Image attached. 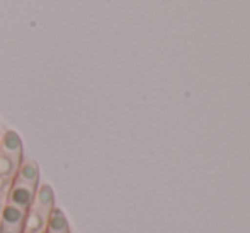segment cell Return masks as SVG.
<instances>
[{"label": "cell", "instance_id": "obj_8", "mask_svg": "<svg viewBox=\"0 0 250 233\" xmlns=\"http://www.w3.org/2000/svg\"><path fill=\"white\" fill-rule=\"evenodd\" d=\"M44 233H70V227H68V221H66L65 214L56 206L53 208L50 216H48Z\"/></svg>", "mask_w": 250, "mask_h": 233}, {"label": "cell", "instance_id": "obj_1", "mask_svg": "<svg viewBox=\"0 0 250 233\" xmlns=\"http://www.w3.org/2000/svg\"><path fill=\"white\" fill-rule=\"evenodd\" d=\"M34 194H36V189H31V187L12 181V186L7 192V204H12L22 211H29V208L34 203Z\"/></svg>", "mask_w": 250, "mask_h": 233}, {"label": "cell", "instance_id": "obj_3", "mask_svg": "<svg viewBox=\"0 0 250 233\" xmlns=\"http://www.w3.org/2000/svg\"><path fill=\"white\" fill-rule=\"evenodd\" d=\"M26 213L19 208L12 206V204H5L0 214V228H10V230H19L22 232L24 220H26Z\"/></svg>", "mask_w": 250, "mask_h": 233}, {"label": "cell", "instance_id": "obj_9", "mask_svg": "<svg viewBox=\"0 0 250 233\" xmlns=\"http://www.w3.org/2000/svg\"><path fill=\"white\" fill-rule=\"evenodd\" d=\"M10 186H12V181H10V179H3V177H0V194H3V196H7V192H9Z\"/></svg>", "mask_w": 250, "mask_h": 233}, {"label": "cell", "instance_id": "obj_6", "mask_svg": "<svg viewBox=\"0 0 250 233\" xmlns=\"http://www.w3.org/2000/svg\"><path fill=\"white\" fill-rule=\"evenodd\" d=\"M48 216L43 214L41 211H38L36 208L31 206L29 211L26 213V220H24L22 233H44L46 228Z\"/></svg>", "mask_w": 250, "mask_h": 233}, {"label": "cell", "instance_id": "obj_7", "mask_svg": "<svg viewBox=\"0 0 250 233\" xmlns=\"http://www.w3.org/2000/svg\"><path fill=\"white\" fill-rule=\"evenodd\" d=\"M22 160L24 158L12 157V155L0 151V177L14 181V177H16V174H17V170H19Z\"/></svg>", "mask_w": 250, "mask_h": 233}, {"label": "cell", "instance_id": "obj_5", "mask_svg": "<svg viewBox=\"0 0 250 233\" xmlns=\"http://www.w3.org/2000/svg\"><path fill=\"white\" fill-rule=\"evenodd\" d=\"M0 151L22 158V140H21V136L12 129L3 131L0 135Z\"/></svg>", "mask_w": 250, "mask_h": 233}, {"label": "cell", "instance_id": "obj_11", "mask_svg": "<svg viewBox=\"0 0 250 233\" xmlns=\"http://www.w3.org/2000/svg\"><path fill=\"white\" fill-rule=\"evenodd\" d=\"M0 233H22L19 230H10V228H0Z\"/></svg>", "mask_w": 250, "mask_h": 233}, {"label": "cell", "instance_id": "obj_4", "mask_svg": "<svg viewBox=\"0 0 250 233\" xmlns=\"http://www.w3.org/2000/svg\"><path fill=\"white\" fill-rule=\"evenodd\" d=\"M33 208H36L38 211H41L43 214L50 216L51 210L55 208V194H53L51 186L48 184H40L34 194V203Z\"/></svg>", "mask_w": 250, "mask_h": 233}, {"label": "cell", "instance_id": "obj_2", "mask_svg": "<svg viewBox=\"0 0 250 233\" xmlns=\"http://www.w3.org/2000/svg\"><path fill=\"white\" fill-rule=\"evenodd\" d=\"M14 182L27 186V187H31V189H38V186H40L41 182H40V169H38L36 162L22 160L16 177H14Z\"/></svg>", "mask_w": 250, "mask_h": 233}, {"label": "cell", "instance_id": "obj_10", "mask_svg": "<svg viewBox=\"0 0 250 233\" xmlns=\"http://www.w3.org/2000/svg\"><path fill=\"white\" fill-rule=\"evenodd\" d=\"M7 204V196H3V194H0V214H2V210L3 206Z\"/></svg>", "mask_w": 250, "mask_h": 233}]
</instances>
